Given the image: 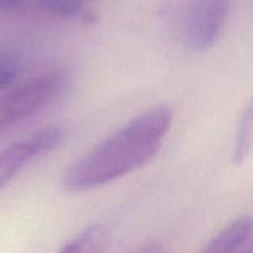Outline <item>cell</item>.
I'll return each mask as SVG.
<instances>
[{"mask_svg": "<svg viewBox=\"0 0 253 253\" xmlns=\"http://www.w3.org/2000/svg\"><path fill=\"white\" fill-rule=\"evenodd\" d=\"M170 125L172 110L166 105L142 111L74 162L62 176V187L86 193L136 172L160 151Z\"/></svg>", "mask_w": 253, "mask_h": 253, "instance_id": "6da1fadb", "label": "cell"}, {"mask_svg": "<svg viewBox=\"0 0 253 253\" xmlns=\"http://www.w3.org/2000/svg\"><path fill=\"white\" fill-rule=\"evenodd\" d=\"M64 70L49 71L0 95V133L53 104L70 84Z\"/></svg>", "mask_w": 253, "mask_h": 253, "instance_id": "7a4b0ae2", "label": "cell"}, {"mask_svg": "<svg viewBox=\"0 0 253 253\" xmlns=\"http://www.w3.org/2000/svg\"><path fill=\"white\" fill-rule=\"evenodd\" d=\"M62 139L58 127L42 129L0 153V190L16 178L30 163L55 150Z\"/></svg>", "mask_w": 253, "mask_h": 253, "instance_id": "3957f363", "label": "cell"}, {"mask_svg": "<svg viewBox=\"0 0 253 253\" xmlns=\"http://www.w3.org/2000/svg\"><path fill=\"white\" fill-rule=\"evenodd\" d=\"M234 0H194L187 21L188 43L196 50L212 47L221 37Z\"/></svg>", "mask_w": 253, "mask_h": 253, "instance_id": "277c9868", "label": "cell"}, {"mask_svg": "<svg viewBox=\"0 0 253 253\" xmlns=\"http://www.w3.org/2000/svg\"><path fill=\"white\" fill-rule=\"evenodd\" d=\"M200 253H253V224L251 218H239L216 233Z\"/></svg>", "mask_w": 253, "mask_h": 253, "instance_id": "5b68a950", "label": "cell"}, {"mask_svg": "<svg viewBox=\"0 0 253 253\" xmlns=\"http://www.w3.org/2000/svg\"><path fill=\"white\" fill-rule=\"evenodd\" d=\"M110 236L105 227L96 224L84 228L76 237L68 240L58 253H107Z\"/></svg>", "mask_w": 253, "mask_h": 253, "instance_id": "8992f818", "label": "cell"}, {"mask_svg": "<svg viewBox=\"0 0 253 253\" xmlns=\"http://www.w3.org/2000/svg\"><path fill=\"white\" fill-rule=\"evenodd\" d=\"M96 0H36V4L43 12L58 18H76L89 4Z\"/></svg>", "mask_w": 253, "mask_h": 253, "instance_id": "52a82bcc", "label": "cell"}, {"mask_svg": "<svg viewBox=\"0 0 253 253\" xmlns=\"http://www.w3.org/2000/svg\"><path fill=\"white\" fill-rule=\"evenodd\" d=\"M252 151V107H248L240 119L236 145H234V162L243 165Z\"/></svg>", "mask_w": 253, "mask_h": 253, "instance_id": "ba28073f", "label": "cell"}, {"mask_svg": "<svg viewBox=\"0 0 253 253\" xmlns=\"http://www.w3.org/2000/svg\"><path fill=\"white\" fill-rule=\"evenodd\" d=\"M19 74V65L7 55L0 53V90L10 86Z\"/></svg>", "mask_w": 253, "mask_h": 253, "instance_id": "9c48e42d", "label": "cell"}, {"mask_svg": "<svg viewBox=\"0 0 253 253\" xmlns=\"http://www.w3.org/2000/svg\"><path fill=\"white\" fill-rule=\"evenodd\" d=\"M27 0H0V10H13L25 4Z\"/></svg>", "mask_w": 253, "mask_h": 253, "instance_id": "30bf717a", "label": "cell"}, {"mask_svg": "<svg viewBox=\"0 0 253 253\" xmlns=\"http://www.w3.org/2000/svg\"><path fill=\"white\" fill-rule=\"evenodd\" d=\"M135 253H168V251L163 249L159 245H145L141 249H138Z\"/></svg>", "mask_w": 253, "mask_h": 253, "instance_id": "8fae6325", "label": "cell"}]
</instances>
